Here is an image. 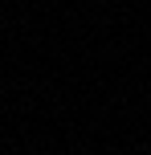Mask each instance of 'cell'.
Masks as SVG:
<instances>
[]
</instances>
